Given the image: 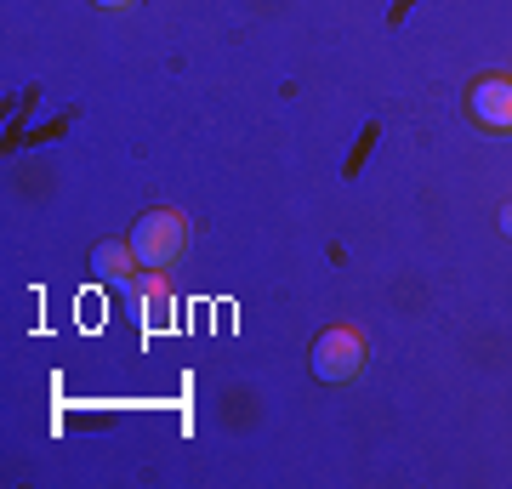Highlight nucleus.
I'll return each mask as SVG.
<instances>
[{
  "label": "nucleus",
  "instance_id": "f257e3e1",
  "mask_svg": "<svg viewBox=\"0 0 512 489\" xmlns=\"http://www.w3.org/2000/svg\"><path fill=\"white\" fill-rule=\"evenodd\" d=\"M183 239H188V217L160 205V211H143V217H137V228H131V251H137L143 268H171L177 251H183Z\"/></svg>",
  "mask_w": 512,
  "mask_h": 489
},
{
  "label": "nucleus",
  "instance_id": "f03ea898",
  "mask_svg": "<svg viewBox=\"0 0 512 489\" xmlns=\"http://www.w3.org/2000/svg\"><path fill=\"white\" fill-rule=\"evenodd\" d=\"M313 381H325V387H342L365 370V336L348 325H330L319 330V342H313Z\"/></svg>",
  "mask_w": 512,
  "mask_h": 489
},
{
  "label": "nucleus",
  "instance_id": "7ed1b4c3",
  "mask_svg": "<svg viewBox=\"0 0 512 489\" xmlns=\"http://www.w3.org/2000/svg\"><path fill=\"white\" fill-rule=\"evenodd\" d=\"M467 109L484 131H512V74H484L467 86Z\"/></svg>",
  "mask_w": 512,
  "mask_h": 489
},
{
  "label": "nucleus",
  "instance_id": "20e7f679",
  "mask_svg": "<svg viewBox=\"0 0 512 489\" xmlns=\"http://www.w3.org/2000/svg\"><path fill=\"white\" fill-rule=\"evenodd\" d=\"M137 268H143V262H137V251H131V239H126V245H120V239L92 245V273H97V279H114V285H120V279H131Z\"/></svg>",
  "mask_w": 512,
  "mask_h": 489
},
{
  "label": "nucleus",
  "instance_id": "39448f33",
  "mask_svg": "<svg viewBox=\"0 0 512 489\" xmlns=\"http://www.w3.org/2000/svg\"><path fill=\"white\" fill-rule=\"evenodd\" d=\"M143 319L148 325H171V290H165V273L148 268V285H143Z\"/></svg>",
  "mask_w": 512,
  "mask_h": 489
},
{
  "label": "nucleus",
  "instance_id": "423d86ee",
  "mask_svg": "<svg viewBox=\"0 0 512 489\" xmlns=\"http://www.w3.org/2000/svg\"><path fill=\"white\" fill-rule=\"evenodd\" d=\"M501 234H512V205H501Z\"/></svg>",
  "mask_w": 512,
  "mask_h": 489
},
{
  "label": "nucleus",
  "instance_id": "0eeeda50",
  "mask_svg": "<svg viewBox=\"0 0 512 489\" xmlns=\"http://www.w3.org/2000/svg\"><path fill=\"white\" fill-rule=\"evenodd\" d=\"M97 6H103V12H120V6H131V0H97Z\"/></svg>",
  "mask_w": 512,
  "mask_h": 489
}]
</instances>
